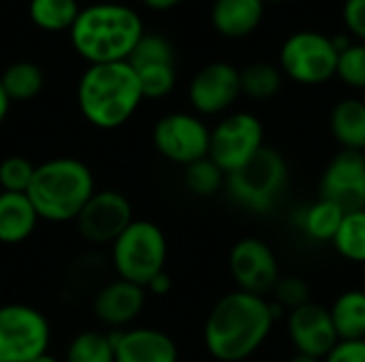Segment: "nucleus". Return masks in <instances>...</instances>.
I'll return each instance as SVG.
<instances>
[{
	"label": "nucleus",
	"mask_w": 365,
	"mask_h": 362,
	"mask_svg": "<svg viewBox=\"0 0 365 362\" xmlns=\"http://www.w3.org/2000/svg\"><path fill=\"white\" fill-rule=\"evenodd\" d=\"M280 66L287 77L304 85L329 81L338 68V49L334 41L319 32H295L280 49Z\"/></svg>",
	"instance_id": "obj_8"
},
{
	"label": "nucleus",
	"mask_w": 365,
	"mask_h": 362,
	"mask_svg": "<svg viewBox=\"0 0 365 362\" xmlns=\"http://www.w3.org/2000/svg\"><path fill=\"white\" fill-rule=\"evenodd\" d=\"M334 245L346 260L365 262V209L344 213Z\"/></svg>",
	"instance_id": "obj_27"
},
{
	"label": "nucleus",
	"mask_w": 365,
	"mask_h": 362,
	"mask_svg": "<svg viewBox=\"0 0 365 362\" xmlns=\"http://www.w3.org/2000/svg\"><path fill=\"white\" fill-rule=\"evenodd\" d=\"M323 362H365V339L338 341Z\"/></svg>",
	"instance_id": "obj_35"
},
{
	"label": "nucleus",
	"mask_w": 365,
	"mask_h": 362,
	"mask_svg": "<svg viewBox=\"0 0 365 362\" xmlns=\"http://www.w3.org/2000/svg\"><path fill=\"white\" fill-rule=\"evenodd\" d=\"M143 36L141 17L124 4H92L79 11L71 41L77 53L90 64L126 62Z\"/></svg>",
	"instance_id": "obj_3"
},
{
	"label": "nucleus",
	"mask_w": 365,
	"mask_h": 362,
	"mask_svg": "<svg viewBox=\"0 0 365 362\" xmlns=\"http://www.w3.org/2000/svg\"><path fill=\"white\" fill-rule=\"evenodd\" d=\"M66 362H115L113 335L98 331L79 333L66 350Z\"/></svg>",
	"instance_id": "obj_25"
},
{
	"label": "nucleus",
	"mask_w": 365,
	"mask_h": 362,
	"mask_svg": "<svg viewBox=\"0 0 365 362\" xmlns=\"http://www.w3.org/2000/svg\"><path fill=\"white\" fill-rule=\"evenodd\" d=\"M182 0H143V4H148L150 9H156V11H165V9H171L175 4H180Z\"/></svg>",
	"instance_id": "obj_38"
},
{
	"label": "nucleus",
	"mask_w": 365,
	"mask_h": 362,
	"mask_svg": "<svg viewBox=\"0 0 365 362\" xmlns=\"http://www.w3.org/2000/svg\"><path fill=\"white\" fill-rule=\"evenodd\" d=\"M115 362H178L175 341L156 329H130L113 333Z\"/></svg>",
	"instance_id": "obj_17"
},
{
	"label": "nucleus",
	"mask_w": 365,
	"mask_h": 362,
	"mask_svg": "<svg viewBox=\"0 0 365 362\" xmlns=\"http://www.w3.org/2000/svg\"><path fill=\"white\" fill-rule=\"evenodd\" d=\"M105 273V265H101L98 256H79V260L71 267V284L77 290H88L101 282L98 275Z\"/></svg>",
	"instance_id": "obj_34"
},
{
	"label": "nucleus",
	"mask_w": 365,
	"mask_h": 362,
	"mask_svg": "<svg viewBox=\"0 0 365 362\" xmlns=\"http://www.w3.org/2000/svg\"><path fill=\"white\" fill-rule=\"evenodd\" d=\"M336 75L351 87H365V45L351 43L338 53Z\"/></svg>",
	"instance_id": "obj_32"
},
{
	"label": "nucleus",
	"mask_w": 365,
	"mask_h": 362,
	"mask_svg": "<svg viewBox=\"0 0 365 362\" xmlns=\"http://www.w3.org/2000/svg\"><path fill=\"white\" fill-rule=\"evenodd\" d=\"M321 198L338 205L344 213L365 209L364 151L342 149L334 156L321 179Z\"/></svg>",
	"instance_id": "obj_13"
},
{
	"label": "nucleus",
	"mask_w": 365,
	"mask_h": 362,
	"mask_svg": "<svg viewBox=\"0 0 365 362\" xmlns=\"http://www.w3.org/2000/svg\"><path fill=\"white\" fill-rule=\"evenodd\" d=\"M167 239L165 233L148 220H133L130 226L111 243V267L120 280L145 288L165 271Z\"/></svg>",
	"instance_id": "obj_6"
},
{
	"label": "nucleus",
	"mask_w": 365,
	"mask_h": 362,
	"mask_svg": "<svg viewBox=\"0 0 365 362\" xmlns=\"http://www.w3.org/2000/svg\"><path fill=\"white\" fill-rule=\"evenodd\" d=\"M274 297L282 309H297L306 303H310V286L304 277L297 275H287L280 277L274 286Z\"/></svg>",
	"instance_id": "obj_33"
},
{
	"label": "nucleus",
	"mask_w": 365,
	"mask_h": 362,
	"mask_svg": "<svg viewBox=\"0 0 365 362\" xmlns=\"http://www.w3.org/2000/svg\"><path fill=\"white\" fill-rule=\"evenodd\" d=\"M240 85L242 92L248 94L255 100H267L278 94L282 87V73L267 64V62H255L240 70Z\"/></svg>",
	"instance_id": "obj_26"
},
{
	"label": "nucleus",
	"mask_w": 365,
	"mask_h": 362,
	"mask_svg": "<svg viewBox=\"0 0 365 362\" xmlns=\"http://www.w3.org/2000/svg\"><path fill=\"white\" fill-rule=\"evenodd\" d=\"M137 79L143 98H163L175 85V64H154L137 68Z\"/></svg>",
	"instance_id": "obj_30"
},
{
	"label": "nucleus",
	"mask_w": 365,
	"mask_h": 362,
	"mask_svg": "<svg viewBox=\"0 0 365 362\" xmlns=\"http://www.w3.org/2000/svg\"><path fill=\"white\" fill-rule=\"evenodd\" d=\"M9 105H11V100H9L4 87H2V83H0V124L4 122V117H6V113H9Z\"/></svg>",
	"instance_id": "obj_39"
},
{
	"label": "nucleus",
	"mask_w": 365,
	"mask_h": 362,
	"mask_svg": "<svg viewBox=\"0 0 365 362\" xmlns=\"http://www.w3.org/2000/svg\"><path fill=\"white\" fill-rule=\"evenodd\" d=\"M38 220L26 194L0 192V243L17 245L26 241L36 230Z\"/></svg>",
	"instance_id": "obj_19"
},
{
	"label": "nucleus",
	"mask_w": 365,
	"mask_h": 362,
	"mask_svg": "<svg viewBox=\"0 0 365 362\" xmlns=\"http://www.w3.org/2000/svg\"><path fill=\"white\" fill-rule=\"evenodd\" d=\"M276 320L278 316L265 297L231 292L212 307L205 320V348L220 362L246 361L265 344Z\"/></svg>",
	"instance_id": "obj_1"
},
{
	"label": "nucleus",
	"mask_w": 365,
	"mask_h": 362,
	"mask_svg": "<svg viewBox=\"0 0 365 362\" xmlns=\"http://www.w3.org/2000/svg\"><path fill=\"white\" fill-rule=\"evenodd\" d=\"M334 329L340 341L365 339V292L346 290L342 292L329 309Z\"/></svg>",
	"instance_id": "obj_21"
},
{
	"label": "nucleus",
	"mask_w": 365,
	"mask_h": 362,
	"mask_svg": "<svg viewBox=\"0 0 365 362\" xmlns=\"http://www.w3.org/2000/svg\"><path fill=\"white\" fill-rule=\"evenodd\" d=\"M289 335L297 354L319 361H323L340 341L329 309L317 303H306L289 314Z\"/></svg>",
	"instance_id": "obj_15"
},
{
	"label": "nucleus",
	"mask_w": 365,
	"mask_h": 362,
	"mask_svg": "<svg viewBox=\"0 0 365 362\" xmlns=\"http://www.w3.org/2000/svg\"><path fill=\"white\" fill-rule=\"evenodd\" d=\"M51 329L47 318L21 303L0 307V362H30L47 352Z\"/></svg>",
	"instance_id": "obj_7"
},
{
	"label": "nucleus",
	"mask_w": 365,
	"mask_h": 362,
	"mask_svg": "<svg viewBox=\"0 0 365 362\" xmlns=\"http://www.w3.org/2000/svg\"><path fill=\"white\" fill-rule=\"evenodd\" d=\"M229 269L240 290L257 297H265V292L274 290L280 280L278 260L272 247L257 237L240 239L231 247Z\"/></svg>",
	"instance_id": "obj_12"
},
{
	"label": "nucleus",
	"mask_w": 365,
	"mask_h": 362,
	"mask_svg": "<svg viewBox=\"0 0 365 362\" xmlns=\"http://www.w3.org/2000/svg\"><path fill=\"white\" fill-rule=\"evenodd\" d=\"M143 100L137 73L128 62L90 64L77 85L81 115L96 128L113 130L126 124Z\"/></svg>",
	"instance_id": "obj_2"
},
{
	"label": "nucleus",
	"mask_w": 365,
	"mask_h": 362,
	"mask_svg": "<svg viewBox=\"0 0 365 362\" xmlns=\"http://www.w3.org/2000/svg\"><path fill=\"white\" fill-rule=\"evenodd\" d=\"M289 166L280 151L263 145L259 154L237 171L229 173L225 183L231 198L252 213H267L287 190Z\"/></svg>",
	"instance_id": "obj_5"
},
{
	"label": "nucleus",
	"mask_w": 365,
	"mask_h": 362,
	"mask_svg": "<svg viewBox=\"0 0 365 362\" xmlns=\"http://www.w3.org/2000/svg\"><path fill=\"white\" fill-rule=\"evenodd\" d=\"M34 164L24 156H9L0 162V188L2 192L26 194L34 177Z\"/></svg>",
	"instance_id": "obj_31"
},
{
	"label": "nucleus",
	"mask_w": 365,
	"mask_h": 362,
	"mask_svg": "<svg viewBox=\"0 0 365 362\" xmlns=\"http://www.w3.org/2000/svg\"><path fill=\"white\" fill-rule=\"evenodd\" d=\"M79 11L77 0H30L32 21L47 32L71 30Z\"/></svg>",
	"instance_id": "obj_24"
},
{
	"label": "nucleus",
	"mask_w": 365,
	"mask_h": 362,
	"mask_svg": "<svg viewBox=\"0 0 365 362\" xmlns=\"http://www.w3.org/2000/svg\"><path fill=\"white\" fill-rule=\"evenodd\" d=\"M291 362H323V361L312 358V356H306V354H295V356L291 358Z\"/></svg>",
	"instance_id": "obj_40"
},
{
	"label": "nucleus",
	"mask_w": 365,
	"mask_h": 362,
	"mask_svg": "<svg viewBox=\"0 0 365 362\" xmlns=\"http://www.w3.org/2000/svg\"><path fill=\"white\" fill-rule=\"evenodd\" d=\"M342 17L349 32L365 41V0H346L342 9Z\"/></svg>",
	"instance_id": "obj_36"
},
{
	"label": "nucleus",
	"mask_w": 365,
	"mask_h": 362,
	"mask_svg": "<svg viewBox=\"0 0 365 362\" xmlns=\"http://www.w3.org/2000/svg\"><path fill=\"white\" fill-rule=\"evenodd\" d=\"M336 141L351 151L365 149V102L359 98H344L331 109L329 117Z\"/></svg>",
	"instance_id": "obj_20"
},
{
	"label": "nucleus",
	"mask_w": 365,
	"mask_h": 362,
	"mask_svg": "<svg viewBox=\"0 0 365 362\" xmlns=\"http://www.w3.org/2000/svg\"><path fill=\"white\" fill-rule=\"evenodd\" d=\"M263 147V124L252 113H233L210 130L207 158L225 175L252 160Z\"/></svg>",
	"instance_id": "obj_9"
},
{
	"label": "nucleus",
	"mask_w": 365,
	"mask_h": 362,
	"mask_svg": "<svg viewBox=\"0 0 365 362\" xmlns=\"http://www.w3.org/2000/svg\"><path fill=\"white\" fill-rule=\"evenodd\" d=\"M263 2H287V0H263Z\"/></svg>",
	"instance_id": "obj_42"
},
{
	"label": "nucleus",
	"mask_w": 365,
	"mask_h": 362,
	"mask_svg": "<svg viewBox=\"0 0 365 362\" xmlns=\"http://www.w3.org/2000/svg\"><path fill=\"white\" fill-rule=\"evenodd\" d=\"M242 94L240 70L227 62H214L203 66L190 81V105L203 113L214 115L229 109Z\"/></svg>",
	"instance_id": "obj_14"
},
{
	"label": "nucleus",
	"mask_w": 365,
	"mask_h": 362,
	"mask_svg": "<svg viewBox=\"0 0 365 362\" xmlns=\"http://www.w3.org/2000/svg\"><path fill=\"white\" fill-rule=\"evenodd\" d=\"M145 288H148L150 292H154V294H167V292L171 290V277L163 271V273H158Z\"/></svg>",
	"instance_id": "obj_37"
},
{
	"label": "nucleus",
	"mask_w": 365,
	"mask_h": 362,
	"mask_svg": "<svg viewBox=\"0 0 365 362\" xmlns=\"http://www.w3.org/2000/svg\"><path fill=\"white\" fill-rule=\"evenodd\" d=\"M30 362H60V361H58L56 356H51V354H47V352H45V354L36 356L34 361H30Z\"/></svg>",
	"instance_id": "obj_41"
},
{
	"label": "nucleus",
	"mask_w": 365,
	"mask_h": 362,
	"mask_svg": "<svg viewBox=\"0 0 365 362\" xmlns=\"http://www.w3.org/2000/svg\"><path fill=\"white\" fill-rule=\"evenodd\" d=\"M263 15V0H216L212 6V23L227 38H244L252 34Z\"/></svg>",
	"instance_id": "obj_18"
},
{
	"label": "nucleus",
	"mask_w": 365,
	"mask_h": 362,
	"mask_svg": "<svg viewBox=\"0 0 365 362\" xmlns=\"http://www.w3.org/2000/svg\"><path fill=\"white\" fill-rule=\"evenodd\" d=\"M184 181H186V186H188V190L192 194H197V196H214L225 183V173L210 158H203V160H197V162L186 166Z\"/></svg>",
	"instance_id": "obj_29"
},
{
	"label": "nucleus",
	"mask_w": 365,
	"mask_h": 362,
	"mask_svg": "<svg viewBox=\"0 0 365 362\" xmlns=\"http://www.w3.org/2000/svg\"><path fill=\"white\" fill-rule=\"evenodd\" d=\"M342 218H344V211L325 201V198H319L317 203L308 205L299 218H297V226L304 230V235L312 241H334L340 224H342Z\"/></svg>",
	"instance_id": "obj_22"
},
{
	"label": "nucleus",
	"mask_w": 365,
	"mask_h": 362,
	"mask_svg": "<svg viewBox=\"0 0 365 362\" xmlns=\"http://www.w3.org/2000/svg\"><path fill=\"white\" fill-rule=\"evenodd\" d=\"M96 192L90 166L77 158H53L34 169L26 196L41 220L68 222Z\"/></svg>",
	"instance_id": "obj_4"
},
{
	"label": "nucleus",
	"mask_w": 365,
	"mask_h": 362,
	"mask_svg": "<svg viewBox=\"0 0 365 362\" xmlns=\"http://www.w3.org/2000/svg\"><path fill=\"white\" fill-rule=\"evenodd\" d=\"M143 305H145V288L120 277L113 282H105L94 292V301H92L94 316L111 329H120L135 322L137 316L143 312Z\"/></svg>",
	"instance_id": "obj_16"
},
{
	"label": "nucleus",
	"mask_w": 365,
	"mask_h": 362,
	"mask_svg": "<svg viewBox=\"0 0 365 362\" xmlns=\"http://www.w3.org/2000/svg\"><path fill=\"white\" fill-rule=\"evenodd\" d=\"M173 47L171 43L160 36V34H143L139 38V43L135 45V49L128 55V64L133 70L137 68H145V66H154V64H175L173 62Z\"/></svg>",
	"instance_id": "obj_28"
},
{
	"label": "nucleus",
	"mask_w": 365,
	"mask_h": 362,
	"mask_svg": "<svg viewBox=\"0 0 365 362\" xmlns=\"http://www.w3.org/2000/svg\"><path fill=\"white\" fill-rule=\"evenodd\" d=\"M133 220L128 198L115 190L94 192L75 218L79 235L92 245H111Z\"/></svg>",
	"instance_id": "obj_11"
},
{
	"label": "nucleus",
	"mask_w": 365,
	"mask_h": 362,
	"mask_svg": "<svg viewBox=\"0 0 365 362\" xmlns=\"http://www.w3.org/2000/svg\"><path fill=\"white\" fill-rule=\"evenodd\" d=\"M152 139L163 158L182 166L207 158L210 151V130L190 113H169L160 117L154 126Z\"/></svg>",
	"instance_id": "obj_10"
},
{
	"label": "nucleus",
	"mask_w": 365,
	"mask_h": 362,
	"mask_svg": "<svg viewBox=\"0 0 365 362\" xmlns=\"http://www.w3.org/2000/svg\"><path fill=\"white\" fill-rule=\"evenodd\" d=\"M0 83L9 100L24 102V100H32L34 96H38V92L43 90L45 77H43V70L34 62H15L2 73Z\"/></svg>",
	"instance_id": "obj_23"
}]
</instances>
